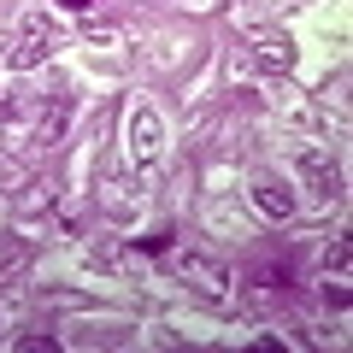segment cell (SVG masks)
<instances>
[{
    "mask_svg": "<svg viewBox=\"0 0 353 353\" xmlns=\"http://www.w3.org/2000/svg\"><path fill=\"white\" fill-rule=\"evenodd\" d=\"M294 176H301V189L312 194L318 206H336V201H341V165L330 159L324 148H312V141L294 148Z\"/></svg>",
    "mask_w": 353,
    "mask_h": 353,
    "instance_id": "cell-1",
    "label": "cell"
},
{
    "mask_svg": "<svg viewBox=\"0 0 353 353\" xmlns=\"http://www.w3.org/2000/svg\"><path fill=\"white\" fill-rule=\"evenodd\" d=\"M53 41H59V30L48 24V12H30L24 24H18V36L6 41V65H12V71H30V65H41L53 53Z\"/></svg>",
    "mask_w": 353,
    "mask_h": 353,
    "instance_id": "cell-2",
    "label": "cell"
},
{
    "mask_svg": "<svg viewBox=\"0 0 353 353\" xmlns=\"http://www.w3.org/2000/svg\"><path fill=\"white\" fill-rule=\"evenodd\" d=\"M176 277H183V283H189V289L194 294H206V301H224V294H230V271H224V259H212V253H176Z\"/></svg>",
    "mask_w": 353,
    "mask_h": 353,
    "instance_id": "cell-3",
    "label": "cell"
},
{
    "mask_svg": "<svg viewBox=\"0 0 353 353\" xmlns=\"http://www.w3.org/2000/svg\"><path fill=\"white\" fill-rule=\"evenodd\" d=\"M248 53H253V59H259L271 77H277V71L289 77V71H294V59H301L294 36H289V30H277V24H253V30H248Z\"/></svg>",
    "mask_w": 353,
    "mask_h": 353,
    "instance_id": "cell-4",
    "label": "cell"
},
{
    "mask_svg": "<svg viewBox=\"0 0 353 353\" xmlns=\"http://www.w3.org/2000/svg\"><path fill=\"white\" fill-rule=\"evenodd\" d=\"M248 194H253V206H259L271 224H289V218L301 212V201H294V183H289V176H277V171H253Z\"/></svg>",
    "mask_w": 353,
    "mask_h": 353,
    "instance_id": "cell-5",
    "label": "cell"
},
{
    "mask_svg": "<svg viewBox=\"0 0 353 353\" xmlns=\"http://www.w3.org/2000/svg\"><path fill=\"white\" fill-rule=\"evenodd\" d=\"M101 206L112 218H136L141 212V189H136V176H130V165L124 159H112L101 171Z\"/></svg>",
    "mask_w": 353,
    "mask_h": 353,
    "instance_id": "cell-6",
    "label": "cell"
},
{
    "mask_svg": "<svg viewBox=\"0 0 353 353\" xmlns=\"http://www.w3.org/2000/svg\"><path fill=\"white\" fill-rule=\"evenodd\" d=\"M130 153H136V165H159V153H165V124L148 101L130 112Z\"/></svg>",
    "mask_w": 353,
    "mask_h": 353,
    "instance_id": "cell-7",
    "label": "cell"
},
{
    "mask_svg": "<svg viewBox=\"0 0 353 353\" xmlns=\"http://www.w3.org/2000/svg\"><path fill=\"white\" fill-rule=\"evenodd\" d=\"M30 277V241L24 236H0V289Z\"/></svg>",
    "mask_w": 353,
    "mask_h": 353,
    "instance_id": "cell-8",
    "label": "cell"
},
{
    "mask_svg": "<svg viewBox=\"0 0 353 353\" xmlns=\"http://www.w3.org/2000/svg\"><path fill=\"white\" fill-rule=\"evenodd\" d=\"M248 283H259V289H289V265L283 259H259L248 271Z\"/></svg>",
    "mask_w": 353,
    "mask_h": 353,
    "instance_id": "cell-9",
    "label": "cell"
},
{
    "mask_svg": "<svg viewBox=\"0 0 353 353\" xmlns=\"http://www.w3.org/2000/svg\"><path fill=\"white\" fill-rule=\"evenodd\" d=\"M206 224H212L224 241H241V236H248V224H241L236 212H224V206H206Z\"/></svg>",
    "mask_w": 353,
    "mask_h": 353,
    "instance_id": "cell-10",
    "label": "cell"
},
{
    "mask_svg": "<svg viewBox=\"0 0 353 353\" xmlns=\"http://www.w3.org/2000/svg\"><path fill=\"white\" fill-rule=\"evenodd\" d=\"M324 277H347V241H330V248H324Z\"/></svg>",
    "mask_w": 353,
    "mask_h": 353,
    "instance_id": "cell-11",
    "label": "cell"
},
{
    "mask_svg": "<svg viewBox=\"0 0 353 353\" xmlns=\"http://www.w3.org/2000/svg\"><path fill=\"white\" fill-rule=\"evenodd\" d=\"M324 301L336 306V312H347V277H336V283H324Z\"/></svg>",
    "mask_w": 353,
    "mask_h": 353,
    "instance_id": "cell-12",
    "label": "cell"
},
{
    "mask_svg": "<svg viewBox=\"0 0 353 353\" xmlns=\"http://www.w3.org/2000/svg\"><path fill=\"white\" fill-rule=\"evenodd\" d=\"M18 347H24V353H53L59 341H53V336H18Z\"/></svg>",
    "mask_w": 353,
    "mask_h": 353,
    "instance_id": "cell-13",
    "label": "cell"
},
{
    "mask_svg": "<svg viewBox=\"0 0 353 353\" xmlns=\"http://www.w3.org/2000/svg\"><path fill=\"white\" fill-rule=\"evenodd\" d=\"M171 248V230H153V236H141V253H165Z\"/></svg>",
    "mask_w": 353,
    "mask_h": 353,
    "instance_id": "cell-14",
    "label": "cell"
},
{
    "mask_svg": "<svg viewBox=\"0 0 353 353\" xmlns=\"http://www.w3.org/2000/svg\"><path fill=\"white\" fill-rule=\"evenodd\" d=\"M65 12H88V6H94V0H59Z\"/></svg>",
    "mask_w": 353,
    "mask_h": 353,
    "instance_id": "cell-15",
    "label": "cell"
}]
</instances>
